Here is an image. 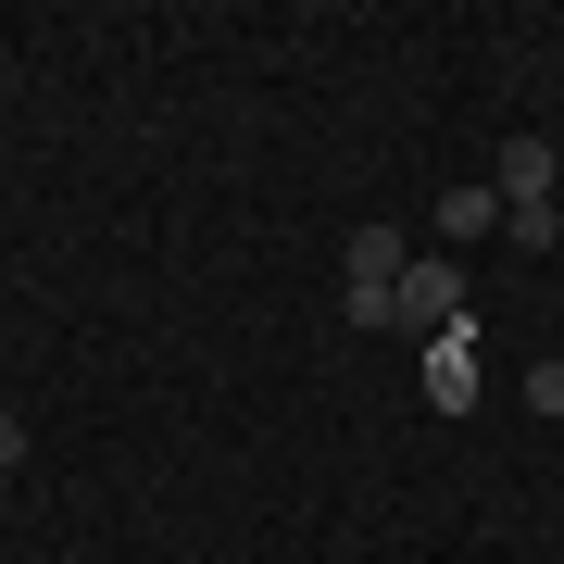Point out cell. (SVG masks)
Here are the masks:
<instances>
[{
    "label": "cell",
    "mask_w": 564,
    "mask_h": 564,
    "mask_svg": "<svg viewBox=\"0 0 564 564\" xmlns=\"http://www.w3.org/2000/svg\"><path fill=\"white\" fill-rule=\"evenodd\" d=\"M13 464H25V414H0V477H13Z\"/></svg>",
    "instance_id": "obj_8"
},
{
    "label": "cell",
    "mask_w": 564,
    "mask_h": 564,
    "mask_svg": "<svg viewBox=\"0 0 564 564\" xmlns=\"http://www.w3.org/2000/svg\"><path fill=\"white\" fill-rule=\"evenodd\" d=\"M402 263H414V239H389V226H364V239H351V263H339V314L364 326V339H377L389 302H402Z\"/></svg>",
    "instance_id": "obj_1"
},
{
    "label": "cell",
    "mask_w": 564,
    "mask_h": 564,
    "mask_svg": "<svg viewBox=\"0 0 564 564\" xmlns=\"http://www.w3.org/2000/svg\"><path fill=\"white\" fill-rule=\"evenodd\" d=\"M552 176H564L552 139H502V163H489V188H502V202H552Z\"/></svg>",
    "instance_id": "obj_4"
},
{
    "label": "cell",
    "mask_w": 564,
    "mask_h": 564,
    "mask_svg": "<svg viewBox=\"0 0 564 564\" xmlns=\"http://www.w3.org/2000/svg\"><path fill=\"white\" fill-rule=\"evenodd\" d=\"M477 314H464V326H440V339H426V402H440V414H477Z\"/></svg>",
    "instance_id": "obj_3"
},
{
    "label": "cell",
    "mask_w": 564,
    "mask_h": 564,
    "mask_svg": "<svg viewBox=\"0 0 564 564\" xmlns=\"http://www.w3.org/2000/svg\"><path fill=\"white\" fill-rule=\"evenodd\" d=\"M440 239H502V188H489V176H452L440 188Z\"/></svg>",
    "instance_id": "obj_5"
},
{
    "label": "cell",
    "mask_w": 564,
    "mask_h": 564,
    "mask_svg": "<svg viewBox=\"0 0 564 564\" xmlns=\"http://www.w3.org/2000/svg\"><path fill=\"white\" fill-rule=\"evenodd\" d=\"M502 239H514V251H552L564 214H552V202H502Z\"/></svg>",
    "instance_id": "obj_6"
},
{
    "label": "cell",
    "mask_w": 564,
    "mask_h": 564,
    "mask_svg": "<svg viewBox=\"0 0 564 564\" xmlns=\"http://www.w3.org/2000/svg\"><path fill=\"white\" fill-rule=\"evenodd\" d=\"M389 326H402V339H440V326H464V276L440 251H414L402 263V302H389Z\"/></svg>",
    "instance_id": "obj_2"
},
{
    "label": "cell",
    "mask_w": 564,
    "mask_h": 564,
    "mask_svg": "<svg viewBox=\"0 0 564 564\" xmlns=\"http://www.w3.org/2000/svg\"><path fill=\"white\" fill-rule=\"evenodd\" d=\"M527 414H552V426H564V351H552V364H527Z\"/></svg>",
    "instance_id": "obj_7"
}]
</instances>
